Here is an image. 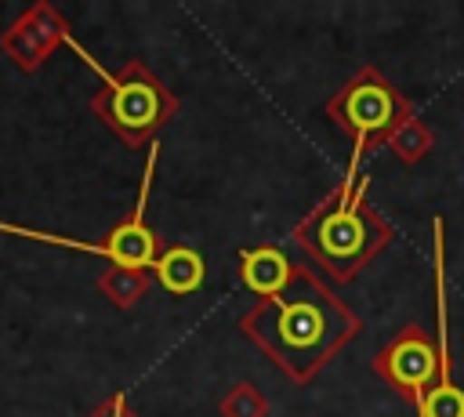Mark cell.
<instances>
[{
    "mask_svg": "<svg viewBox=\"0 0 464 417\" xmlns=\"http://www.w3.org/2000/svg\"><path fill=\"white\" fill-rule=\"evenodd\" d=\"M326 116L352 134V160L348 170H359L362 156L377 145H388V138L395 134L399 123H406L413 116L410 98L388 80L381 76V69L362 65L344 87H337V94L326 102Z\"/></svg>",
    "mask_w": 464,
    "mask_h": 417,
    "instance_id": "277c9868",
    "label": "cell"
},
{
    "mask_svg": "<svg viewBox=\"0 0 464 417\" xmlns=\"http://www.w3.org/2000/svg\"><path fill=\"white\" fill-rule=\"evenodd\" d=\"M431 243H435V319H439V381L428 388L424 406L417 417H464V392L450 377V315H446V232L442 218H431Z\"/></svg>",
    "mask_w": 464,
    "mask_h": 417,
    "instance_id": "8992f818",
    "label": "cell"
},
{
    "mask_svg": "<svg viewBox=\"0 0 464 417\" xmlns=\"http://www.w3.org/2000/svg\"><path fill=\"white\" fill-rule=\"evenodd\" d=\"M370 366L420 410L428 388L439 381V344L420 323H406L384 348H377Z\"/></svg>",
    "mask_w": 464,
    "mask_h": 417,
    "instance_id": "5b68a950",
    "label": "cell"
},
{
    "mask_svg": "<svg viewBox=\"0 0 464 417\" xmlns=\"http://www.w3.org/2000/svg\"><path fill=\"white\" fill-rule=\"evenodd\" d=\"M388 149L402 160V163H420L431 149H435V134L420 116H410L406 123L395 127V134L388 138Z\"/></svg>",
    "mask_w": 464,
    "mask_h": 417,
    "instance_id": "30bf717a",
    "label": "cell"
},
{
    "mask_svg": "<svg viewBox=\"0 0 464 417\" xmlns=\"http://www.w3.org/2000/svg\"><path fill=\"white\" fill-rule=\"evenodd\" d=\"M239 330L297 384H308L352 337H359L362 319L304 265H294L286 286L250 312H243Z\"/></svg>",
    "mask_w": 464,
    "mask_h": 417,
    "instance_id": "6da1fadb",
    "label": "cell"
},
{
    "mask_svg": "<svg viewBox=\"0 0 464 417\" xmlns=\"http://www.w3.org/2000/svg\"><path fill=\"white\" fill-rule=\"evenodd\" d=\"M366 174L359 178V170H344L341 185L294 225V239L334 283L355 279L395 239L392 221L366 203Z\"/></svg>",
    "mask_w": 464,
    "mask_h": 417,
    "instance_id": "7a4b0ae2",
    "label": "cell"
},
{
    "mask_svg": "<svg viewBox=\"0 0 464 417\" xmlns=\"http://www.w3.org/2000/svg\"><path fill=\"white\" fill-rule=\"evenodd\" d=\"M91 417H138V413L127 406V399H123V395H112V399H105Z\"/></svg>",
    "mask_w": 464,
    "mask_h": 417,
    "instance_id": "7c38bea8",
    "label": "cell"
},
{
    "mask_svg": "<svg viewBox=\"0 0 464 417\" xmlns=\"http://www.w3.org/2000/svg\"><path fill=\"white\" fill-rule=\"evenodd\" d=\"M290 272H294V261L279 247H243L239 250V279L257 301L279 294L286 286Z\"/></svg>",
    "mask_w": 464,
    "mask_h": 417,
    "instance_id": "ba28073f",
    "label": "cell"
},
{
    "mask_svg": "<svg viewBox=\"0 0 464 417\" xmlns=\"http://www.w3.org/2000/svg\"><path fill=\"white\" fill-rule=\"evenodd\" d=\"M98 286L105 290L109 301H116V305L127 308V305H134L149 290V276L145 272H134V268H109V272L98 276Z\"/></svg>",
    "mask_w": 464,
    "mask_h": 417,
    "instance_id": "8fae6325",
    "label": "cell"
},
{
    "mask_svg": "<svg viewBox=\"0 0 464 417\" xmlns=\"http://www.w3.org/2000/svg\"><path fill=\"white\" fill-rule=\"evenodd\" d=\"M72 33H69V25H65V18L51 7V4H33L14 25H11V33L0 40L4 44V51L14 58V65L18 69H40L44 65V58L62 44V40H69Z\"/></svg>",
    "mask_w": 464,
    "mask_h": 417,
    "instance_id": "52a82bcc",
    "label": "cell"
},
{
    "mask_svg": "<svg viewBox=\"0 0 464 417\" xmlns=\"http://www.w3.org/2000/svg\"><path fill=\"white\" fill-rule=\"evenodd\" d=\"M152 272H156V279L163 283V290H170V294L181 297V294L199 290V283H203V276H207V261H203V254L192 250V247H160Z\"/></svg>",
    "mask_w": 464,
    "mask_h": 417,
    "instance_id": "9c48e42d",
    "label": "cell"
},
{
    "mask_svg": "<svg viewBox=\"0 0 464 417\" xmlns=\"http://www.w3.org/2000/svg\"><path fill=\"white\" fill-rule=\"evenodd\" d=\"M102 80V87L91 94V109L102 116V123L130 149L138 145H152L156 131L178 112V98L167 91V83L138 58H130L116 76L94 58L87 54L72 36L65 40Z\"/></svg>",
    "mask_w": 464,
    "mask_h": 417,
    "instance_id": "3957f363",
    "label": "cell"
}]
</instances>
